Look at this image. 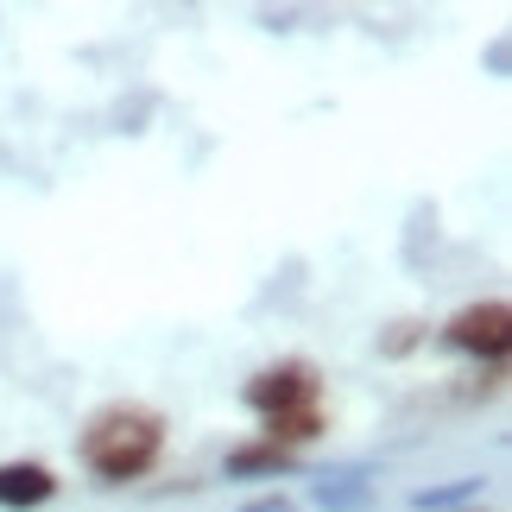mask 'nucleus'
<instances>
[{
	"label": "nucleus",
	"mask_w": 512,
	"mask_h": 512,
	"mask_svg": "<svg viewBox=\"0 0 512 512\" xmlns=\"http://www.w3.org/2000/svg\"><path fill=\"white\" fill-rule=\"evenodd\" d=\"M285 462H291V449H279V443H253V449H234V456H228L234 475H253V468H285Z\"/></svg>",
	"instance_id": "obj_5"
},
{
	"label": "nucleus",
	"mask_w": 512,
	"mask_h": 512,
	"mask_svg": "<svg viewBox=\"0 0 512 512\" xmlns=\"http://www.w3.org/2000/svg\"><path fill=\"white\" fill-rule=\"evenodd\" d=\"M247 405L260 411L266 424L291 418V411H310L317 405V373H310L304 361H279V367H266V373L247 380Z\"/></svg>",
	"instance_id": "obj_2"
},
{
	"label": "nucleus",
	"mask_w": 512,
	"mask_h": 512,
	"mask_svg": "<svg viewBox=\"0 0 512 512\" xmlns=\"http://www.w3.org/2000/svg\"><path fill=\"white\" fill-rule=\"evenodd\" d=\"M247 512H291L285 500H260V506H247Z\"/></svg>",
	"instance_id": "obj_6"
},
{
	"label": "nucleus",
	"mask_w": 512,
	"mask_h": 512,
	"mask_svg": "<svg viewBox=\"0 0 512 512\" xmlns=\"http://www.w3.org/2000/svg\"><path fill=\"white\" fill-rule=\"evenodd\" d=\"M506 329H512V310L500 298H487V304L456 310L449 329H443V342L462 348V354H506Z\"/></svg>",
	"instance_id": "obj_3"
},
{
	"label": "nucleus",
	"mask_w": 512,
	"mask_h": 512,
	"mask_svg": "<svg viewBox=\"0 0 512 512\" xmlns=\"http://www.w3.org/2000/svg\"><path fill=\"white\" fill-rule=\"evenodd\" d=\"M165 449V418L146 405H108L83 430V462L102 481H140Z\"/></svg>",
	"instance_id": "obj_1"
},
{
	"label": "nucleus",
	"mask_w": 512,
	"mask_h": 512,
	"mask_svg": "<svg viewBox=\"0 0 512 512\" xmlns=\"http://www.w3.org/2000/svg\"><path fill=\"white\" fill-rule=\"evenodd\" d=\"M51 494H57V475L45 462H0V506H7V512L45 506Z\"/></svg>",
	"instance_id": "obj_4"
}]
</instances>
